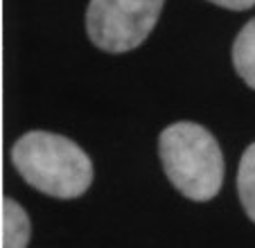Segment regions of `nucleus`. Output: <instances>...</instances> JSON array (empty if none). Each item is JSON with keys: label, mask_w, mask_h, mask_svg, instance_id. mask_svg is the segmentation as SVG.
<instances>
[{"label": "nucleus", "mask_w": 255, "mask_h": 248, "mask_svg": "<svg viewBox=\"0 0 255 248\" xmlns=\"http://www.w3.org/2000/svg\"><path fill=\"white\" fill-rule=\"evenodd\" d=\"M11 162L32 187L63 201L82 196L95 176L88 153L70 138L50 131H29L16 140Z\"/></svg>", "instance_id": "1"}, {"label": "nucleus", "mask_w": 255, "mask_h": 248, "mask_svg": "<svg viewBox=\"0 0 255 248\" xmlns=\"http://www.w3.org/2000/svg\"><path fill=\"white\" fill-rule=\"evenodd\" d=\"M158 156L172 185L185 199L206 203L224 185V153L217 138L197 122H176L158 135Z\"/></svg>", "instance_id": "2"}, {"label": "nucleus", "mask_w": 255, "mask_h": 248, "mask_svg": "<svg viewBox=\"0 0 255 248\" xmlns=\"http://www.w3.org/2000/svg\"><path fill=\"white\" fill-rule=\"evenodd\" d=\"M165 0H91L86 32L93 45L122 54L135 50L158 23Z\"/></svg>", "instance_id": "3"}, {"label": "nucleus", "mask_w": 255, "mask_h": 248, "mask_svg": "<svg viewBox=\"0 0 255 248\" xmlns=\"http://www.w3.org/2000/svg\"><path fill=\"white\" fill-rule=\"evenodd\" d=\"M32 224L23 205L5 196L0 201V248H27Z\"/></svg>", "instance_id": "4"}, {"label": "nucleus", "mask_w": 255, "mask_h": 248, "mask_svg": "<svg viewBox=\"0 0 255 248\" xmlns=\"http://www.w3.org/2000/svg\"><path fill=\"white\" fill-rule=\"evenodd\" d=\"M233 66L244 84L255 91V18L240 29L233 43Z\"/></svg>", "instance_id": "5"}, {"label": "nucleus", "mask_w": 255, "mask_h": 248, "mask_svg": "<svg viewBox=\"0 0 255 248\" xmlns=\"http://www.w3.org/2000/svg\"><path fill=\"white\" fill-rule=\"evenodd\" d=\"M237 194L246 217L255 224V142L242 153L240 169H237Z\"/></svg>", "instance_id": "6"}, {"label": "nucleus", "mask_w": 255, "mask_h": 248, "mask_svg": "<svg viewBox=\"0 0 255 248\" xmlns=\"http://www.w3.org/2000/svg\"><path fill=\"white\" fill-rule=\"evenodd\" d=\"M217 7H224V9H233V11H244L251 9L255 5V0H208Z\"/></svg>", "instance_id": "7"}]
</instances>
